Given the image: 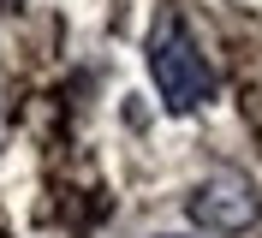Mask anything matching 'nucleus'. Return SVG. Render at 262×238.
<instances>
[{
    "label": "nucleus",
    "mask_w": 262,
    "mask_h": 238,
    "mask_svg": "<svg viewBox=\"0 0 262 238\" xmlns=\"http://www.w3.org/2000/svg\"><path fill=\"white\" fill-rule=\"evenodd\" d=\"M149 78L155 95L167 101V113H196L214 101V72L203 60L196 36L185 30L179 12H155V30H149Z\"/></svg>",
    "instance_id": "obj_1"
},
{
    "label": "nucleus",
    "mask_w": 262,
    "mask_h": 238,
    "mask_svg": "<svg viewBox=\"0 0 262 238\" xmlns=\"http://www.w3.org/2000/svg\"><path fill=\"white\" fill-rule=\"evenodd\" d=\"M185 214H191L203 232H221V238H238L256 226L262 214V197L256 185H250L245 173H209L203 185L191 190V203H185Z\"/></svg>",
    "instance_id": "obj_2"
}]
</instances>
